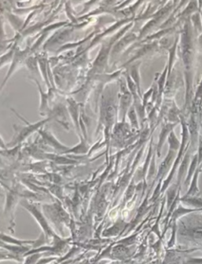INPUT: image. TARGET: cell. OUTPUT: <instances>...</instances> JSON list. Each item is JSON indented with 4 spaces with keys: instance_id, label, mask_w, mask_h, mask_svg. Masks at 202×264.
Here are the masks:
<instances>
[{
    "instance_id": "1",
    "label": "cell",
    "mask_w": 202,
    "mask_h": 264,
    "mask_svg": "<svg viewBox=\"0 0 202 264\" xmlns=\"http://www.w3.org/2000/svg\"><path fill=\"white\" fill-rule=\"evenodd\" d=\"M181 240L184 243H189L197 246H202V224L185 226L179 231Z\"/></svg>"
}]
</instances>
